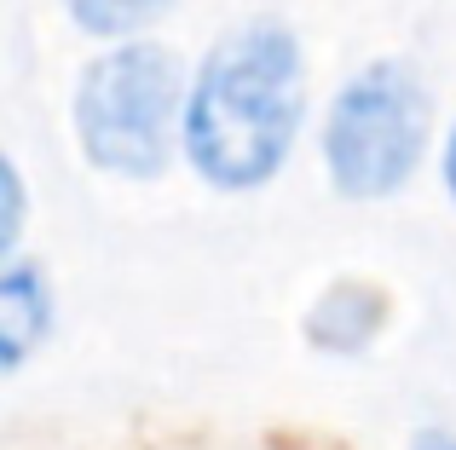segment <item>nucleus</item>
<instances>
[{"instance_id":"f257e3e1","label":"nucleus","mask_w":456,"mask_h":450,"mask_svg":"<svg viewBox=\"0 0 456 450\" xmlns=\"http://www.w3.org/2000/svg\"><path fill=\"white\" fill-rule=\"evenodd\" d=\"M306 116V64L289 29L243 23L185 92V162L214 191H260L289 162Z\"/></svg>"},{"instance_id":"f03ea898","label":"nucleus","mask_w":456,"mask_h":450,"mask_svg":"<svg viewBox=\"0 0 456 450\" xmlns=\"http://www.w3.org/2000/svg\"><path fill=\"white\" fill-rule=\"evenodd\" d=\"M185 133L179 58L156 41H116L81 69L76 139L81 157L110 180H156Z\"/></svg>"},{"instance_id":"7ed1b4c3","label":"nucleus","mask_w":456,"mask_h":450,"mask_svg":"<svg viewBox=\"0 0 456 450\" xmlns=\"http://www.w3.org/2000/svg\"><path fill=\"white\" fill-rule=\"evenodd\" d=\"M428 150V87L411 64L381 58L335 92L323 116V168L353 203L404 191Z\"/></svg>"},{"instance_id":"20e7f679","label":"nucleus","mask_w":456,"mask_h":450,"mask_svg":"<svg viewBox=\"0 0 456 450\" xmlns=\"http://www.w3.org/2000/svg\"><path fill=\"white\" fill-rule=\"evenodd\" d=\"M381 324H387V294L364 277H341L312 301L306 341L318 352H335V358H358L381 335Z\"/></svg>"},{"instance_id":"39448f33","label":"nucleus","mask_w":456,"mask_h":450,"mask_svg":"<svg viewBox=\"0 0 456 450\" xmlns=\"http://www.w3.org/2000/svg\"><path fill=\"white\" fill-rule=\"evenodd\" d=\"M53 329V289L41 266L0 271V375H12Z\"/></svg>"},{"instance_id":"423d86ee","label":"nucleus","mask_w":456,"mask_h":450,"mask_svg":"<svg viewBox=\"0 0 456 450\" xmlns=\"http://www.w3.org/2000/svg\"><path fill=\"white\" fill-rule=\"evenodd\" d=\"M174 0H64V12L99 41H127V35L151 29Z\"/></svg>"},{"instance_id":"0eeeda50","label":"nucleus","mask_w":456,"mask_h":450,"mask_svg":"<svg viewBox=\"0 0 456 450\" xmlns=\"http://www.w3.org/2000/svg\"><path fill=\"white\" fill-rule=\"evenodd\" d=\"M23 208H29L23 173H18V162L0 150V260L12 254V243H18V231H23Z\"/></svg>"},{"instance_id":"6e6552de","label":"nucleus","mask_w":456,"mask_h":450,"mask_svg":"<svg viewBox=\"0 0 456 450\" xmlns=\"http://www.w3.org/2000/svg\"><path fill=\"white\" fill-rule=\"evenodd\" d=\"M411 450H456V433L428 428V433H416V445H411Z\"/></svg>"},{"instance_id":"1a4fd4ad","label":"nucleus","mask_w":456,"mask_h":450,"mask_svg":"<svg viewBox=\"0 0 456 450\" xmlns=\"http://www.w3.org/2000/svg\"><path fill=\"white\" fill-rule=\"evenodd\" d=\"M445 191H451V203H456V127H451V139H445Z\"/></svg>"}]
</instances>
